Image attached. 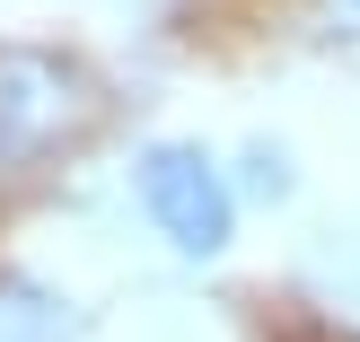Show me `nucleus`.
<instances>
[{
  "label": "nucleus",
  "mask_w": 360,
  "mask_h": 342,
  "mask_svg": "<svg viewBox=\"0 0 360 342\" xmlns=\"http://www.w3.org/2000/svg\"><path fill=\"white\" fill-rule=\"evenodd\" d=\"M132 185H141L150 228L185 263L229 255V237H238V185H229V167L202 150V140H150L141 167H132Z\"/></svg>",
  "instance_id": "nucleus-1"
},
{
  "label": "nucleus",
  "mask_w": 360,
  "mask_h": 342,
  "mask_svg": "<svg viewBox=\"0 0 360 342\" xmlns=\"http://www.w3.org/2000/svg\"><path fill=\"white\" fill-rule=\"evenodd\" d=\"M97 88L79 62L44 44H0V176H27L35 158H53L70 132H88Z\"/></svg>",
  "instance_id": "nucleus-2"
},
{
  "label": "nucleus",
  "mask_w": 360,
  "mask_h": 342,
  "mask_svg": "<svg viewBox=\"0 0 360 342\" xmlns=\"http://www.w3.org/2000/svg\"><path fill=\"white\" fill-rule=\"evenodd\" d=\"M0 342H79V308L35 272H0Z\"/></svg>",
  "instance_id": "nucleus-3"
},
{
  "label": "nucleus",
  "mask_w": 360,
  "mask_h": 342,
  "mask_svg": "<svg viewBox=\"0 0 360 342\" xmlns=\"http://www.w3.org/2000/svg\"><path fill=\"white\" fill-rule=\"evenodd\" d=\"M229 185H238V202L281 211V202L299 193V167H290V150H281V140H246V150H238V176H229Z\"/></svg>",
  "instance_id": "nucleus-4"
},
{
  "label": "nucleus",
  "mask_w": 360,
  "mask_h": 342,
  "mask_svg": "<svg viewBox=\"0 0 360 342\" xmlns=\"http://www.w3.org/2000/svg\"><path fill=\"white\" fill-rule=\"evenodd\" d=\"M326 35H343V44H360V0H326Z\"/></svg>",
  "instance_id": "nucleus-5"
}]
</instances>
